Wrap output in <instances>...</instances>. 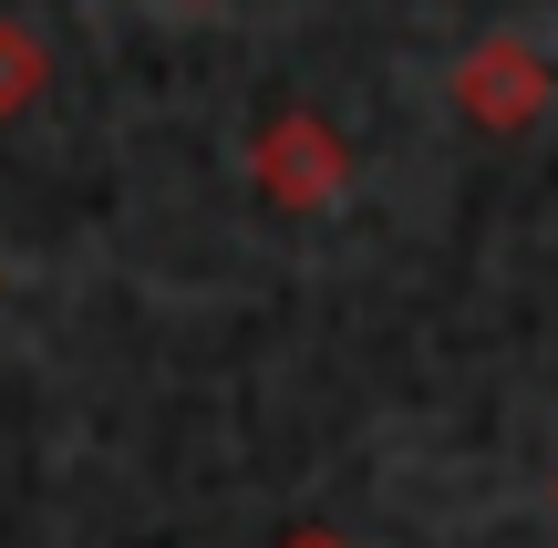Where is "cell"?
<instances>
[{"label":"cell","instance_id":"6da1fadb","mask_svg":"<svg viewBox=\"0 0 558 548\" xmlns=\"http://www.w3.org/2000/svg\"><path fill=\"white\" fill-rule=\"evenodd\" d=\"M248 186L279 207V218H320V207L352 197V145H341V124L320 114H269L259 135H248Z\"/></svg>","mask_w":558,"mask_h":548},{"label":"cell","instance_id":"7a4b0ae2","mask_svg":"<svg viewBox=\"0 0 558 548\" xmlns=\"http://www.w3.org/2000/svg\"><path fill=\"white\" fill-rule=\"evenodd\" d=\"M548 94H558L548 52H538V41H518V32L465 41V62L445 73V103H456L476 135H527V124L548 114Z\"/></svg>","mask_w":558,"mask_h":548},{"label":"cell","instance_id":"3957f363","mask_svg":"<svg viewBox=\"0 0 558 548\" xmlns=\"http://www.w3.org/2000/svg\"><path fill=\"white\" fill-rule=\"evenodd\" d=\"M41 94H52V41H41L32 21L0 11V124H21Z\"/></svg>","mask_w":558,"mask_h":548},{"label":"cell","instance_id":"277c9868","mask_svg":"<svg viewBox=\"0 0 558 548\" xmlns=\"http://www.w3.org/2000/svg\"><path fill=\"white\" fill-rule=\"evenodd\" d=\"M279 548H352V538H341V528H290Z\"/></svg>","mask_w":558,"mask_h":548}]
</instances>
